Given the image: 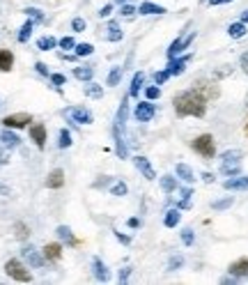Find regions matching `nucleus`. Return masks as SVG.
Instances as JSON below:
<instances>
[{"instance_id": "f257e3e1", "label": "nucleus", "mask_w": 248, "mask_h": 285, "mask_svg": "<svg viewBox=\"0 0 248 285\" xmlns=\"http://www.w3.org/2000/svg\"><path fill=\"white\" fill-rule=\"evenodd\" d=\"M172 104H175V113L179 117H188V115L191 117H205V113H207V97L197 87L179 92L172 99Z\"/></svg>"}, {"instance_id": "f03ea898", "label": "nucleus", "mask_w": 248, "mask_h": 285, "mask_svg": "<svg viewBox=\"0 0 248 285\" xmlns=\"http://www.w3.org/2000/svg\"><path fill=\"white\" fill-rule=\"evenodd\" d=\"M127 115H129V106L127 99L119 104L117 115H115V124H113V136H115V152H117L119 159H127V145H124V122H127Z\"/></svg>"}, {"instance_id": "7ed1b4c3", "label": "nucleus", "mask_w": 248, "mask_h": 285, "mask_svg": "<svg viewBox=\"0 0 248 285\" xmlns=\"http://www.w3.org/2000/svg\"><path fill=\"white\" fill-rule=\"evenodd\" d=\"M241 159L243 154L239 150H228L220 156V173L228 175V177H234V175L241 173Z\"/></svg>"}, {"instance_id": "20e7f679", "label": "nucleus", "mask_w": 248, "mask_h": 285, "mask_svg": "<svg viewBox=\"0 0 248 285\" xmlns=\"http://www.w3.org/2000/svg\"><path fill=\"white\" fill-rule=\"evenodd\" d=\"M193 150H195L200 156H205V159H214V154H216L214 136H211V133H202V136H197L195 140H193Z\"/></svg>"}, {"instance_id": "39448f33", "label": "nucleus", "mask_w": 248, "mask_h": 285, "mask_svg": "<svg viewBox=\"0 0 248 285\" xmlns=\"http://www.w3.org/2000/svg\"><path fill=\"white\" fill-rule=\"evenodd\" d=\"M5 271H7V276H9V278L21 280V283H28V280L32 278V276H30V271H28L26 267H23L18 260H7V262H5Z\"/></svg>"}, {"instance_id": "423d86ee", "label": "nucleus", "mask_w": 248, "mask_h": 285, "mask_svg": "<svg viewBox=\"0 0 248 285\" xmlns=\"http://www.w3.org/2000/svg\"><path fill=\"white\" fill-rule=\"evenodd\" d=\"M30 122H32V115H28V113H14V115H7V117L3 120V124L7 129H23Z\"/></svg>"}, {"instance_id": "0eeeda50", "label": "nucleus", "mask_w": 248, "mask_h": 285, "mask_svg": "<svg viewBox=\"0 0 248 285\" xmlns=\"http://www.w3.org/2000/svg\"><path fill=\"white\" fill-rule=\"evenodd\" d=\"M195 39V32H188V35H184V37H179V39H175L172 44H170V49H168V60H172V58H177L179 53H182L184 49H186L191 41Z\"/></svg>"}, {"instance_id": "6e6552de", "label": "nucleus", "mask_w": 248, "mask_h": 285, "mask_svg": "<svg viewBox=\"0 0 248 285\" xmlns=\"http://www.w3.org/2000/svg\"><path fill=\"white\" fill-rule=\"evenodd\" d=\"M156 108L154 104H150V101H140V104L136 106V110H133V117L138 120V122H150L152 117H154Z\"/></svg>"}, {"instance_id": "1a4fd4ad", "label": "nucleus", "mask_w": 248, "mask_h": 285, "mask_svg": "<svg viewBox=\"0 0 248 285\" xmlns=\"http://www.w3.org/2000/svg\"><path fill=\"white\" fill-rule=\"evenodd\" d=\"M67 117L76 124H90L92 122V113L87 108H81V106H73V108L67 110Z\"/></svg>"}, {"instance_id": "9d476101", "label": "nucleus", "mask_w": 248, "mask_h": 285, "mask_svg": "<svg viewBox=\"0 0 248 285\" xmlns=\"http://www.w3.org/2000/svg\"><path fill=\"white\" fill-rule=\"evenodd\" d=\"M30 138L35 140V145L39 147V150H44L46 147V127L44 124H39V122L32 124L30 127Z\"/></svg>"}, {"instance_id": "9b49d317", "label": "nucleus", "mask_w": 248, "mask_h": 285, "mask_svg": "<svg viewBox=\"0 0 248 285\" xmlns=\"http://www.w3.org/2000/svg\"><path fill=\"white\" fill-rule=\"evenodd\" d=\"M133 163H136V168L140 170L145 179H154L156 177V173H154V168H152L150 159H145V156H133Z\"/></svg>"}, {"instance_id": "f8f14e48", "label": "nucleus", "mask_w": 248, "mask_h": 285, "mask_svg": "<svg viewBox=\"0 0 248 285\" xmlns=\"http://www.w3.org/2000/svg\"><path fill=\"white\" fill-rule=\"evenodd\" d=\"M23 257H26V262H28V265H32V267H44V260H46V257L39 255V251H37V248H32V246L23 248Z\"/></svg>"}, {"instance_id": "ddd939ff", "label": "nucleus", "mask_w": 248, "mask_h": 285, "mask_svg": "<svg viewBox=\"0 0 248 285\" xmlns=\"http://www.w3.org/2000/svg\"><path fill=\"white\" fill-rule=\"evenodd\" d=\"M188 60H191V55H182V58H172V60H170V62H168L170 76H177V74H182L184 69H186Z\"/></svg>"}, {"instance_id": "4468645a", "label": "nucleus", "mask_w": 248, "mask_h": 285, "mask_svg": "<svg viewBox=\"0 0 248 285\" xmlns=\"http://www.w3.org/2000/svg\"><path fill=\"white\" fill-rule=\"evenodd\" d=\"M230 274H232L234 278H241V276H248V257H241V260L232 262V265H230Z\"/></svg>"}, {"instance_id": "2eb2a0df", "label": "nucleus", "mask_w": 248, "mask_h": 285, "mask_svg": "<svg viewBox=\"0 0 248 285\" xmlns=\"http://www.w3.org/2000/svg\"><path fill=\"white\" fill-rule=\"evenodd\" d=\"M92 271H94V278L96 280H108L110 278L108 267H106L104 262L99 260V257H94V260H92Z\"/></svg>"}, {"instance_id": "dca6fc26", "label": "nucleus", "mask_w": 248, "mask_h": 285, "mask_svg": "<svg viewBox=\"0 0 248 285\" xmlns=\"http://www.w3.org/2000/svg\"><path fill=\"white\" fill-rule=\"evenodd\" d=\"M223 186L228 188V191H246L248 188V177H237V175H234V177L228 179Z\"/></svg>"}, {"instance_id": "f3484780", "label": "nucleus", "mask_w": 248, "mask_h": 285, "mask_svg": "<svg viewBox=\"0 0 248 285\" xmlns=\"http://www.w3.org/2000/svg\"><path fill=\"white\" fill-rule=\"evenodd\" d=\"M18 140H21V138H18L16 133H12V131L0 133V145H3L5 150H14V147H18Z\"/></svg>"}, {"instance_id": "a211bd4d", "label": "nucleus", "mask_w": 248, "mask_h": 285, "mask_svg": "<svg viewBox=\"0 0 248 285\" xmlns=\"http://www.w3.org/2000/svg\"><path fill=\"white\" fill-rule=\"evenodd\" d=\"M64 184V173L60 168H55V170H51V175H48V179H46V186L48 188H60Z\"/></svg>"}, {"instance_id": "6ab92c4d", "label": "nucleus", "mask_w": 248, "mask_h": 285, "mask_svg": "<svg viewBox=\"0 0 248 285\" xmlns=\"http://www.w3.org/2000/svg\"><path fill=\"white\" fill-rule=\"evenodd\" d=\"M44 257L46 260H51V262L60 260V257H62V246H60V244H46L44 246Z\"/></svg>"}, {"instance_id": "aec40b11", "label": "nucleus", "mask_w": 248, "mask_h": 285, "mask_svg": "<svg viewBox=\"0 0 248 285\" xmlns=\"http://www.w3.org/2000/svg\"><path fill=\"white\" fill-rule=\"evenodd\" d=\"M12 64H14L12 51L0 49V72H9V69H12Z\"/></svg>"}, {"instance_id": "412c9836", "label": "nucleus", "mask_w": 248, "mask_h": 285, "mask_svg": "<svg viewBox=\"0 0 248 285\" xmlns=\"http://www.w3.org/2000/svg\"><path fill=\"white\" fill-rule=\"evenodd\" d=\"M122 37H124L122 28H119L115 21H110V23H108V32H106V39H108V41H119Z\"/></svg>"}, {"instance_id": "4be33fe9", "label": "nucleus", "mask_w": 248, "mask_h": 285, "mask_svg": "<svg viewBox=\"0 0 248 285\" xmlns=\"http://www.w3.org/2000/svg\"><path fill=\"white\" fill-rule=\"evenodd\" d=\"M228 35L232 37V39H241V37L246 35V23H243V21H237V23H232V26L228 28Z\"/></svg>"}, {"instance_id": "5701e85b", "label": "nucleus", "mask_w": 248, "mask_h": 285, "mask_svg": "<svg viewBox=\"0 0 248 285\" xmlns=\"http://www.w3.org/2000/svg\"><path fill=\"white\" fill-rule=\"evenodd\" d=\"M179 219H182V214H179V207H175V209H168V211H165V219H163L165 228H175V225L179 223Z\"/></svg>"}, {"instance_id": "b1692460", "label": "nucleus", "mask_w": 248, "mask_h": 285, "mask_svg": "<svg viewBox=\"0 0 248 285\" xmlns=\"http://www.w3.org/2000/svg\"><path fill=\"white\" fill-rule=\"evenodd\" d=\"M177 175H179V179H184V182H188L191 184L193 179H195V175H193V170H191V165H186V163H177Z\"/></svg>"}, {"instance_id": "393cba45", "label": "nucleus", "mask_w": 248, "mask_h": 285, "mask_svg": "<svg viewBox=\"0 0 248 285\" xmlns=\"http://www.w3.org/2000/svg\"><path fill=\"white\" fill-rule=\"evenodd\" d=\"M138 12L140 14H165V7H161V5H154V3H142L140 7H138Z\"/></svg>"}, {"instance_id": "a878e982", "label": "nucleus", "mask_w": 248, "mask_h": 285, "mask_svg": "<svg viewBox=\"0 0 248 285\" xmlns=\"http://www.w3.org/2000/svg\"><path fill=\"white\" fill-rule=\"evenodd\" d=\"M142 83H145V74H142V72H138L136 76H133V81H131V87H129V94H131V97H138V92H140Z\"/></svg>"}, {"instance_id": "bb28decb", "label": "nucleus", "mask_w": 248, "mask_h": 285, "mask_svg": "<svg viewBox=\"0 0 248 285\" xmlns=\"http://www.w3.org/2000/svg\"><path fill=\"white\" fill-rule=\"evenodd\" d=\"M197 90L202 92V94L207 97V101L209 99H216V97H218V87H214V85H209V83H197Z\"/></svg>"}, {"instance_id": "cd10ccee", "label": "nucleus", "mask_w": 248, "mask_h": 285, "mask_svg": "<svg viewBox=\"0 0 248 285\" xmlns=\"http://www.w3.org/2000/svg\"><path fill=\"white\" fill-rule=\"evenodd\" d=\"M58 237L62 239V242H67V244H71V246H76L78 244V239H73V234H71V230L67 228V225H60L58 228Z\"/></svg>"}, {"instance_id": "c85d7f7f", "label": "nucleus", "mask_w": 248, "mask_h": 285, "mask_svg": "<svg viewBox=\"0 0 248 285\" xmlns=\"http://www.w3.org/2000/svg\"><path fill=\"white\" fill-rule=\"evenodd\" d=\"M85 94L90 97V99H99V97L104 94V87H101L99 83H87V85H85Z\"/></svg>"}, {"instance_id": "c756f323", "label": "nucleus", "mask_w": 248, "mask_h": 285, "mask_svg": "<svg viewBox=\"0 0 248 285\" xmlns=\"http://www.w3.org/2000/svg\"><path fill=\"white\" fill-rule=\"evenodd\" d=\"M161 188H163L165 193H172L175 188H177V179H175L172 175H163V177H161Z\"/></svg>"}, {"instance_id": "7c9ffc66", "label": "nucleus", "mask_w": 248, "mask_h": 285, "mask_svg": "<svg viewBox=\"0 0 248 285\" xmlns=\"http://www.w3.org/2000/svg\"><path fill=\"white\" fill-rule=\"evenodd\" d=\"M32 26H35V21H32V18H28V21L23 23L21 32H18V41H28V39H30V32H32Z\"/></svg>"}, {"instance_id": "2f4dec72", "label": "nucleus", "mask_w": 248, "mask_h": 285, "mask_svg": "<svg viewBox=\"0 0 248 285\" xmlns=\"http://www.w3.org/2000/svg\"><path fill=\"white\" fill-rule=\"evenodd\" d=\"M58 46V41L53 39V37H41V39H37V49L39 51H51Z\"/></svg>"}, {"instance_id": "473e14b6", "label": "nucleus", "mask_w": 248, "mask_h": 285, "mask_svg": "<svg viewBox=\"0 0 248 285\" xmlns=\"http://www.w3.org/2000/svg\"><path fill=\"white\" fill-rule=\"evenodd\" d=\"M73 76L78 78V81H92V69L90 67H76L73 69Z\"/></svg>"}, {"instance_id": "72a5a7b5", "label": "nucleus", "mask_w": 248, "mask_h": 285, "mask_svg": "<svg viewBox=\"0 0 248 285\" xmlns=\"http://www.w3.org/2000/svg\"><path fill=\"white\" fill-rule=\"evenodd\" d=\"M127 184L124 182H115L113 186H110V196H127Z\"/></svg>"}, {"instance_id": "f704fd0d", "label": "nucleus", "mask_w": 248, "mask_h": 285, "mask_svg": "<svg viewBox=\"0 0 248 285\" xmlns=\"http://www.w3.org/2000/svg\"><path fill=\"white\" fill-rule=\"evenodd\" d=\"M58 145L62 147H69L71 145V133H69V129H62V131H60V140H58Z\"/></svg>"}, {"instance_id": "c9c22d12", "label": "nucleus", "mask_w": 248, "mask_h": 285, "mask_svg": "<svg viewBox=\"0 0 248 285\" xmlns=\"http://www.w3.org/2000/svg\"><path fill=\"white\" fill-rule=\"evenodd\" d=\"M230 205H232V198H225V200H214V202H211V209L220 211V209H228Z\"/></svg>"}, {"instance_id": "e433bc0d", "label": "nucleus", "mask_w": 248, "mask_h": 285, "mask_svg": "<svg viewBox=\"0 0 248 285\" xmlns=\"http://www.w3.org/2000/svg\"><path fill=\"white\" fill-rule=\"evenodd\" d=\"M92 51H94V46H92V44H76V55H78V58H83V55H90Z\"/></svg>"}, {"instance_id": "4c0bfd02", "label": "nucleus", "mask_w": 248, "mask_h": 285, "mask_svg": "<svg viewBox=\"0 0 248 285\" xmlns=\"http://www.w3.org/2000/svg\"><path fill=\"white\" fill-rule=\"evenodd\" d=\"M119 78H122V67H115L113 72H110V76H108V85H117Z\"/></svg>"}, {"instance_id": "58836bf2", "label": "nucleus", "mask_w": 248, "mask_h": 285, "mask_svg": "<svg viewBox=\"0 0 248 285\" xmlns=\"http://www.w3.org/2000/svg\"><path fill=\"white\" fill-rule=\"evenodd\" d=\"M168 78H170V72H168V69H163V72H156V74H154L156 85H163V83L168 81Z\"/></svg>"}, {"instance_id": "ea45409f", "label": "nucleus", "mask_w": 248, "mask_h": 285, "mask_svg": "<svg viewBox=\"0 0 248 285\" xmlns=\"http://www.w3.org/2000/svg\"><path fill=\"white\" fill-rule=\"evenodd\" d=\"M145 97L150 101H154V99H159V97H161V90L156 85H152V87H147V90H145Z\"/></svg>"}, {"instance_id": "a19ab883", "label": "nucleus", "mask_w": 248, "mask_h": 285, "mask_svg": "<svg viewBox=\"0 0 248 285\" xmlns=\"http://www.w3.org/2000/svg\"><path fill=\"white\" fill-rule=\"evenodd\" d=\"M26 16H30L35 23L44 18V16H41V12H39V9H35V7H28V9H26Z\"/></svg>"}, {"instance_id": "79ce46f5", "label": "nucleus", "mask_w": 248, "mask_h": 285, "mask_svg": "<svg viewBox=\"0 0 248 285\" xmlns=\"http://www.w3.org/2000/svg\"><path fill=\"white\" fill-rule=\"evenodd\" d=\"M58 44L62 46V49H67V51H69V49H76V41H73V37H62Z\"/></svg>"}, {"instance_id": "37998d69", "label": "nucleus", "mask_w": 248, "mask_h": 285, "mask_svg": "<svg viewBox=\"0 0 248 285\" xmlns=\"http://www.w3.org/2000/svg\"><path fill=\"white\" fill-rule=\"evenodd\" d=\"M182 242L186 244V246H191V244H193V230H191V228L182 230Z\"/></svg>"}, {"instance_id": "c03bdc74", "label": "nucleus", "mask_w": 248, "mask_h": 285, "mask_svg": "<svg viewBox=\"0 0 248 285\" xmlns=\"http://www.w3.org/2000/svg\"><path fill=\"white\" fill-rule=\"evenodd\" d=\"M136 12H138V9H136V7H131V5H127V3H124L122 7H119V14H122V16H133Z\"/></svg>"}, {"instance_id": "a18cd8bd", "label": "nucleus", "mask_w": 248, "mask_h": 285, "mask_svg": "<svg viewBox=\"0 0 248 285\" xmlns=\"http://www.w3.org/2000/svg\"><path fill=\"white\" fill-rule=\"evenodd\" d=\"M71 28H73V32H83L85 30V21H83V18H73Z\"/></svg>"}, {"instance_id": "49530a36", "label": "nucleus", "mask_w": 248, "mask_h": 285, "mask_svg": "<svg viewBox=\"0 0 248 285\" xmlns=\"http://www.w3.org/2000/svg\"><path fill=\"white\" fill-rule=\"evenodd\" d=\"M182 265H184V260H182V257H179V255H175L172 260H170L168 269H170V271H175V269H177V267H182Z\"/></svg>"}, {"instance_id": "de8ad7c7", "label": "nucleus", "mask_w": 248, "mask_h": 285, "mask_svg": "<svg viewBox=\"0 0 248 285\" xmlns=\"http://www.w3.org/2000/svg\"><path fill=\"white\" fill-rule=\"evenodd\" d=\"M16 237L18 239H26L28 237V228L23 223H16Z\"/></svg>"}, {"instance_id": "09e8293b", "label": "nucleus", "mask_w": 248, "mask_h": 285, "mask_svg": "<svg viewBox=\"0 0 248 285\" xmlns=\"http://www.w3.org/2000/svg\"><path fill=\"white\" fill-rule=\"evenodd\" d=\"M51 81H53L55 85H62V83H64V76H62V74H51Z\"/></svg>"}, {"instance_id": "8fccbe9b", "label": "nucleus", "mask_w": 248, "mask_h": 285, "mask_svg": "<svg viewBox=\"0 0 248 285\" xmlns=\"http://www.w3.org/2000/svg\"><path fill=\"white\" fill-rule=\"evenodd\" d=\"M35 67H37V72H39V74H44V76H51V74H48V69H46V64H44V62H37Z\"/></svg>"}, {"instance_id": "3c124183", "label": "nucleus", "mask_w": 248, "mask_h": 285, "mask_svg": "<svg viewBox=\"0 0 248 285\" xmlns=\"http://www.w3.org/2000/svg\"><path fill=\"white\" fill-rule=\"evenodd\" d=\"M129 274H131V269H122V271H119V276H117V280H119V283H124V280L129 278Z\"/></svg>"}, {"instance_id": "603ef678", "label": "nucleus", "mask_w": 248, "mask_h": 285, "mask_svg": "<svg viewBox=\"0 0 248 285\" xmlns=\"http://www.w3.org/2000/svg\"><path fill=\"white\" fill-rule=\"evenodd\" d=\"M241 69L248 74V53H243V55H241Z\"/></svg>"}, {"instance_id": "864d4df0", "label": "nucleus", "mask_w": 248, "mask_h": 285, "mask_svg": "<svg viewBox=\"0 0 248 285\" xmlns=\"http://www.w3.org/2000/svg\"><path fill=\"white\" fill-rule=\"evenodd\" d=\"M113 12V7L110 5H106V7H101V12H99V16H108V14Z\"/></svg>"}, {"instance_id": "5fc2aeb1", "label": "nucleus", "mask_w": 248, "mask_h": 285, "mask_svg": "<svg viewBox=\"0 0 248 285\" xmlns=\"http://www.w3.org/2000/svg\"><path fill=\"white\" fill-rule=\"evenodd\" d=\"M115 237H117V239H119V242H122V244H129V242H131V239H129L127 234H122V232H115Z\"/></svg>"}, {"instance_id": "6e6d98bb", "label": "nucleus", "mask_w": 248, "mask_h": 285, "mask_svg": "<svg viewBox=\"0 0 248 285\" xmlns=\"http://www.w3.org/2000/svg\"><path fill=\"white\" fill-rule=\"evenodd\" d=\"M228 3H234V0H209V5H228Z\"/></svg>"}, {"instance_id": "4d7b16f0", "label": "nucleus", "mask_w": 248, "mask_h": 285, "mask_svg": "<svg viewBox=\"0 0 248 285\" xmlns=\"http://www.w3.org/2000/svg\"><path fill=\"white\" fill-rule=\"evenodd\" d=\"M202 179H205V182H214V175H211V173H202Z\"/></svg>"}, {"instance_id": "13d9d810", "label": "nucleus", "mask_w": 248, "mask_h": 285, "mask_svg": "<svg viewBox=\"0 0 248 285\" xmlns=\"http://www.w3.org/2000/svg\"><path fill=\"white\" fill-rule=\"evenodd\" d=\"M138 225H140V221L138 219H129V228H138Z\"/></svg>"}, {"instance_id": "bf43d9fd", "label": "nucleus", "mask_w": 248, "mask_h": 285, "mask_svg": "<svg viewBox=\"0 0 248 285\" xmlns=\"http://www.w3.org/2000/svg\"><path fill=\"white\" fill-rule=\"evenodd\" d=\"M241 21H243V23H248V12H243V14H241Z\"/></svg>"}, {"instance_id": "052dcab7", "label": "nucleus", "mask_w": 248, "mask_h": 285, "mask_svg": "<svg viewBox=\"0 0 248 285\" xmlns=\"http://www.w3.org/2000/svg\"><path fill=\"white\" fill-rule=\"evenodd\" d=\"M243 131H246V136H248V122H246V127H243Z\"/></svg>"}, {"instance_id": "680f3d73", "label": "nucleus", "mask_w": 248, "mask_h": 285, "mask_svg": "<svg viewBox=\"0 0 248 285\" xmlns=\"http://www.w3.org/2000/svg\"><path fill=\"white\" fill-rule=\"evenodd\" d=\"M115 3H119V5H124V3H127V0H115Z\"/></svg>"}, {"instance_id": "e2e57ef3", "label": "nucleus", "mask_w": 248, "mask_h": 285, "mask_svg": "<svg viewBox=\"0 0 248 285\" xmlns=\"http://www.w3.org/2000/svg\"><path fill=\"white\" fill-rule=\"evenodd\" d=\"M246 106H248V97H246Z\"/></svg>"}]
</instances>
